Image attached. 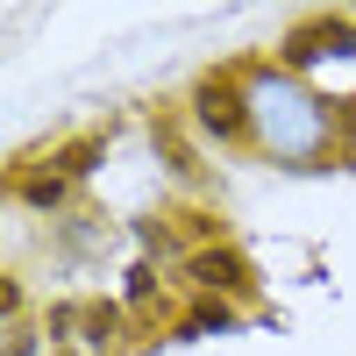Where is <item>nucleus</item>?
<instances>
[{
  "mask_svg": "<svg viewBox=\"0 0 356 356\" xmlns=\"http://www.w3.org/2000/svg\"><path fill=\"white\" fill-rule=\"evenodd\" d=\"M257 107H264V129H271L278 150H307V143L321 136V114H300L307 100H300V93H285V86H264Z\"/></svg>",
  "mask_w": 356,
  "mask_h": 356,
  "instance_id": "obj_1",
  "label": "nucleus"
},
{
  "mask_svg": "<svg viewBox=\"0 0 356 356\" xmlns=\"http://www.w3.org/2000/svg\"><path fill=\"white\" fill-rule=\"evenodd\" d=\"M200 271H207V285H243V264L235 257H207Z\"/></svg>",
  "mask_w": 356,
  "mask_h": 356,
  "instance_id": "obj_2",
  "label": "nucleus"
},
{
  "mask_svg": "<svg viewBox=\"0 0 356 356\" xmlns=\"http://www.w3.org/2000/svg\"><path fill=\"white\" fill-rule=\"evenodd\" d=\"M207 129H235V100H221V93H207Z\"/></svg>",
  "mask_w": 356,
  "mask_h": 356,
  "instance_id": "obj_3",
  "label": "nucleus"
}]
</instances>
